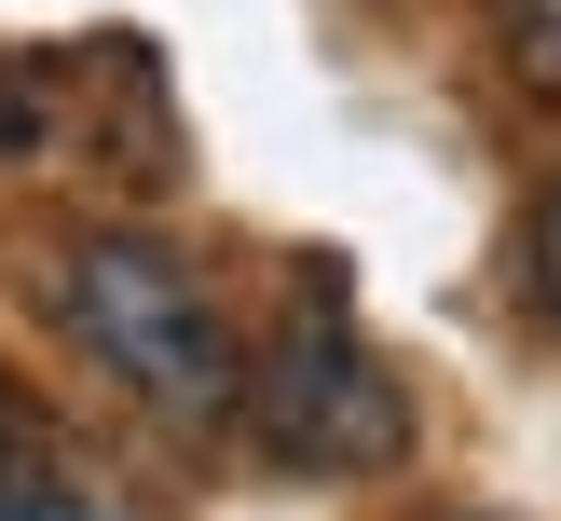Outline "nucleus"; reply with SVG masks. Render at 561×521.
Segmentation results:
<instances>
[{
    "label": "nucleus",
    "mask_w": 561,
    "mask_h": 521,
    "mask_svg": "<svg viewBox=\"0 0 561 521\" xmlns=\"http://www.w3.org/2000/svg\"><path fill=\"white\" fill-rule=\"evenodd\" d=\"M233 411H261V453H288V466H383L398 453V384H383V356L356 343L343 316H288V343L261 356V384H247Z\"/></svg>",
    "instance_id": "2"
},
{
    "label": "nucleus",
    "mask_w": 561,
    "mask_h": 521,
    "mask_svg": "<svg viewBox=\"0 0 561 521\" xmlns=\"http://www.w3.org/2000/svg\"><path fill=\"white\" fill-rule=\"evenodd\" d=\"M507 69L535 97H561V0H507Z\"/></svg>",
    "instance_id": "3"
},
{
    "label": "nucleus",
    "mask_w": 561,
    "mask_h": 521,
    "mask_svg": "<svg viewBox=\"0 0 561 521\" xmlns=\"http://www.w3.org/2000/svg\"><path fill=\"white\" fill-rule=\"evenodd\" d=\"M535 288H548V316H561V192H548V219H535Z\"/></svg>",
    "instance_id": "5"
},
{
    "label": "nucleus",
    "mask_w": 561,
    "mask_h": 521,
    "mask_svg": "<svg viewBox=\"0 0 561 521\" xmlns=\"http://www.w3.org/2000/svg\"><path fill=\"white\" fill-rule=\"evenodd\" d=\"M55 316H69V343L96 356L137 411H164V426H233L247 356H233V316L206 302V274H192L179 247H151V234L69 247V261H55Z\"/></svg>",
    "instance_id": "1"
},
{
    "label": "nucleus",
    "mask_w": 561,
    "mask_h": 521,
    "mask_svg": "<svg viewBox=\"0 0 561 521\" xmlns=\"http://www.w3.org/2000/svg\"><path fill=\"white\" fill-rule=\"evenodd\" d=\"M0 521H124V508H96V494H69V480H14V466H0Z\"/></svg>",
    "instance_id": "4"
}]
</instances>
